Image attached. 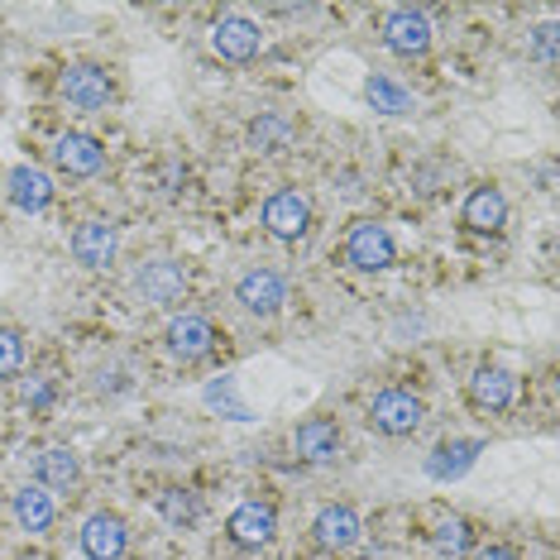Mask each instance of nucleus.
I'll use <instances>...</instances> for the list:
<instances>
[{"instance_id": "obj_5", "label": "nucleus", "mask_w": 560, "mask_h": 560, "mask_svg": "<svg viewBox=\"0 0 560 560\" xmlns=\"http://www.w3.org/2000/svg\"><path fill=\"white\" fill-rule=\"evenodd\" d=\"M384 44L393 48V54H402V58L427 54L431 48V20L422 15V10H412V5L388 10L384 15Z\"/></svg>"}, {"instance_id": "obj_23", "label": "nucleus", "mask_w": 560, "mask_h": 560, "mask_svg": "<svg viewBox=\"0 0 560 560\" xmlns=\"http://www.w3.org/2000/svg\"><path fill=\"white\" fill-rule=\"evenodd\" d=\"M292 120L288 116H259L249 125V144L259 149V154H283V149L292 144Z\"/></svg>"}, {"instance_id": "obj_15", "label": "nucleus", "mask_w": 560, "mask_h": 560, "mask_svg": "<svg viewBox=\"0 0 560 560\" xmlns=\"http://www.w3.org/2000/svg\"><path fill=\"white\" fill-rule=\"evenodd\" d=\"M5 192H10V207L20 211H44L48 201H54V177H48L44 168H30V163H20L15 173L5 177Z\"/></svg>"}, {"instance_id": "obj_21", "label": "nucleus", "mask_w": 560, "mask_h": 560, "mask_svg": "<svg viewBox=\"0 0 560 560\" xmlns=\"http://www.w3.org/2000/svg\"><path fill=\"white\" fill-rule=\"evenodd\" d=\"M78 479H82V465H78L72 451L54 445V451L39 455V489H72Z\"/></svg>"}, {"instance_id": "obj_9", "label": "nucleus", "mask_w": 560, "mask_h": 560, "mask_svg": "<svg viewBox=\"0 0 560 560\" xmlns=\"http://www.w3.org/2000/svg\"><path fill=\"white\" fill-rule=\"evenodd\" d=\"M360 513L354 508H346V503H330V508H322L316 513V522H312V537H316V546L322 551H350L354 541H360Z\"/></svg>"}, {"instance_id": "obj_6", "label": "nucleus", "mask_w": 560, "mask_h": 560, "mask_svg": "<svg viewBox=\"0 0 560 560\" xmlns=\"http://www.w3.org/2000/svg\"><path fill=\"white\" fill-rule=\"evenodd\" d=\"M48 159L68 177H96L106 168V149H101V139H92V135H62L58 144L48 149Z\"/></svg>"}, {"instance_id": "obj_2", "label": "nucleus", "mask_w": 560, "mask_h": 560, "mask_svg": "<svg viewBox=\"0 0 560 560\" xmlns=\"http://www.w3.org/2000/svg\"><path fill=\"white\" fill-rule=\"evenodd\" d=\"M393 235H388V225H378V221H354L350 225V235H346V259H350V269H360V273H384L388 264H393Z\"/></svg>"}, {"instance_id": "obj_24", "label": "nucleus", "mask_w": 560, "mask_h": 560, "mask_svg": "<svg viewBox=\"0 0 560 560\" xmlns=\"http://www.w3.org/2000/svg\"><path fill=\"white\" fill-rule=\"evenodd\" d=\"M159 513H163V522L168 527H192V522L201 517V503H197V493L192 489H163L159 493Z\"/></svg>"}, {"instance_id": "obj_8", "label": "nucleus", "mask_w": 560, "mask_h": 560, "mask_svg": "<svg viewBox=\"0 0 560 560\" xmlns=\"http://www.w3.org/2000/svg\"><path fill=\"white\" fill-rule=\"evenodd\" d=\"M116 249H120V235L110 221H82L72 231V254H78V264H86V269H110Z\"/></svg>"}, {"instance_id": "obj_28", "label": "nucleus", "mask_w": 560, "mask_h": 560, "mask_svg": "<svg viewBox=\"0 0 560 560\" xmlns=\"http://www.w3.org/2000/svg\"><path fill=\"white\" fill-rule=\"evenodd\" d=\"M532 54H537L546 68H551V62H556V24H541L537 39H532Z\"/></svg>"}, {"instance_id": "obj_18", "label": "nucleus", "mask_w": 560, "mask_h": 560, "mask_svg": "<svg viewBox=\"0 0 560 560\" xmlns=\"http://www.w3.org/2000/svg\"><path fill=\"white\" fill-rule=\"evenodd\" d=\"M503 221H508V201L499 187H475L465 201V225L475 235H499L503 231Z\"/></svg>"}, {"instance_id": "obj_12", "label": "nucleus", "mask_w": 560, "mask_h": 560, "mask_svg": "<svg viewBox=\"0 0 560 560\" xmlns=\"http://www.w3.org/2000/svg\"><path fill=\"white\" fill-rule=\"evenodd\" d=\"M135 288L144 302H154V307H168V302H177L187 292V273L177 269L173 259H154L144 264V269L135 273Z\"/></svg>"}, {"instance_id": "obj_29", "label": "nucleus", "mask_w": 560, "mask_h": 560, "mask_svg": "<svg viewBox=\"0 0 560 560\" xmlns=\"http://www.w3.org/2000/svg\"><path fill=\"white\" fill-rule=\"evenodd\" d=\"M24 402H34V407H44L48 398H54V384H48V378L44 374H34V378H24Z\"/></svg>"}, {"instance_id": "obj_3", "label": "nucleus", "mask_w": 560, "mask_h": 560, "mask_svg": "<svg viewBox=\"0 0 560 560\" xmlns=\"http://www.w3.org/2000/svg\"><path fill=\"white\" fill-rule=\"evenodd\" d=\"M58 92L72 110H101L110 96H116V82H110V72L96 68V62H78V68L62 72Z\"/></svg>"}, {"instance_id": "obj_13", "label": "nucleus", "mask_w": 560, "mask_h": 560, "mask_svg": "<svg viewBox=\"0 0 560 560\" xmlns=\"http://www.w3.org/2000/svg\"><path fill=\"white\" fill-rule=\"evenodd\" d=\"M225 532H231V541L235 546H269L273 541V532H278V513L269 503H240L235 513H231V522H225Z\"/></svg>"}, {"instance_id": "obj_10", "label": "nucleus", "mask_w": 560, "mask_h": 560, "mask_svg": "<svg viewBox=\"0 0 560 560\" xmlns=\"http://www.w3.org/2000/svg\"><path fill=\"white\" fill-rule=\"evenodd\" d=\"M517 398V378L508 374L503 364H479L475 378H469V402L483 407V412H508Z\"/></svg>"}, {"instance_id": "obj_25", "label": "nucleus", "mask_w": 560, "mask_h": 560, "mask_svg": "<svg viewBox=\"0 0 560 560\" xmlns=\"http://www.w3.org/2000/svg\"><path fill=\"white\" fill-rule=\"evenodd\" d=\"M469 541H475V532H469L465 517H445V522H436V532H431V546H436L441 556H451V560L465 556Z\"/></svg>"}, {"instance_id": "obj_19", "label": "nucleus", "mask_w": 560, "mask_h": 560, "mask_svg": "<svg viewBox=\"0 0 560 560\" xmlns=\"http://www.w3.org/2000/svg\"><path fill=\"white\" fill-rule=\"evenodd\" d=\"M479 451H483L479 441H441L436 451H431V460H427V475L441 479V483H445V479H460L465 469H475Z\"/></svg>"}, {"instance_id": "obj_16", "label": "nucleus", "mask_w": 560, "mask_h": 560, "mask_svg": "<svg viewBox=\"0 0 560 560\" xmlns=\"http://www.w3.org/2000/svg\"><path fill=\"white\" fill-rule=\"evenodd\" d=\"M292 445H298V455H302L307 465H330V460L340 455V427L330 422V417H312V422L298 427Z\"/></svg>"}, {"instance_id": "obj_14", "label": "nucleus", "mask_w": 560, "mask_h": 560, "mask_svg": "<svg viewBox=\"0 0 560 560\" xmlns=\"http://www.w3.org/2000/svg\"><path fill=\"white\" fill-rule=\"evenodd\" d=\"M82 556L86 560H120L125 556V522L116 513H92L82 522Z\"/></svg>"}, {"instance_id": "obj_1", "label": "nucleus", "mask_w": 560, "mask_h": 560, "mask_svg": "<svg viewBox=\"0 0 560 560\" xmlns=\"http://www.w3.org/2000/svg\"><path fill=\"white\" fill-rule=\"evenodd\" d=\"M422 417H427V402L407 388H384L369 402V422H374V431H384V436H412L422 427Z\"/></svg>"}, {"instance_id": "obj_20", "label": "nucleus", "mask_w": 560, "mask_h": 560, "mask_svg": "<svg viewBox=\"0 0 560 560\" xmlns=\"http://www.w3.org/2000/svg\"><path fill=\"white\" fill-rule=\"evenodd\" d=\"M10 513H15V522L24 532H48V527H54V499H48V489H39V483H24V489H15Z\"/></svg>"}, {"instance_id": "obj_4", "label": "nucleus", "mask_w": 560, "mask_h": 560, "mask_svg": "<svg viewBox=\"0 0 560 560\" xmlns=\"http://www.w3.org/2000/svg\"><path fill=\"white\" fill-rule=\"evenodd\" d=\"M264 225H269V235L278 240H302L312 225V201L298 192V187H283V192H273L264 201Z\"/></svg>"}, {"instance_id": "obj_22", "label": "nucleus", "mask_w": 560, "mask_h": 560, "mask_svg": "<svg viewBox=\"0 0 560 560\" xmlns=\"http://www.w3.org/2000/svg\"><path fill=\"white\" fill-rule=\"evenodd\" d=\"M364 96H369V106H374L378 116H407V110H412V92L398 86L393 78H369Z\"/></svg>"}, {"instance_id": "obj_17", "label": "nucleus", "mask_w": 560, "mask_h": 560, "mask_svg": "<svg viewBox=\"0 0 560 560\" xmlns=\"http://www.w3.org/2000/svg\"><path fill=\"white\" fill-rule=\"evenodd\" d=\"M211 346H215V330H211L207 316H177V322L168 326L173 360L192 364V360H201V354H211Z\"/></svg>"}, {"instance_id": "obj_30", "label": "nucleus", "mask_w": 560, "mask_h": 560, "mask_svg": "<svg viewBox=\"0 0 560 560\" xmlns=\"http://www.w3.org/2000/svg\"><path fill=\"white\" fill-rule=\"evenodd\" d=\"M475 560H522V556L513 551V546H483V551H479Z\"/></svg>"}, {"instance_id": "obj_11", "label": "nucleus", "mask_w": 560, "mask_h": 560, "mask_svg": "<svg viewBox=\"0 0 560 560\" xmlns=\"http://www.w3.org/2000/svg\"><path fill=\"white\" fill-rule=\"evenodd\" d=\"M235 298H240V307L254 312V316H273L288 302V288H283V278H278L273 269H249L245 278H240Z\"/></svg>"}, {"instance_id": "obj_27", "label": "nucleus", "mask_w": 560, "mask_h": 560, "mask_svg": "<svg viewBox=\"0 0 560 560\" xmlns=\"http://www.w3.org/2000/svg\"><path fill=\"white\" fill-rule=\"evenodd\" d=\"M24 364V336L10 326H0V374H15Z\"/></svg>"}, {"instance_id": "obj_26", "label": "nucleus", "mask_w": 560, "mask_h": 560, "mask_svg": "<svg viewBox=\"0 0 560 560\" xmlns=\"http://www.w3.org/2000/svg\"><path fill=\"white\" fill-rule=\"evenodd\" d=\"M207 407L225 412L231 422H254V412H249L245 402H240V393H235V378H215V384L207 388Z\"/></svg>"}, {"instance_id": "obj_7", "label": "nucleus", "mask_w": 560, "mask_h": 560, "mask_svg": "<svg viewBox=\"0 0 560 560\" xmlns=\"http://www.w3.org/2000/svg\"><path fill=\"white\" fill-rule=\"evenodd\" d=\"M259 44H264L259 24L245 20V15H225V20L211 24V48L225 62H249L254 54H259Z\"/></svg>"}]
</instances>
